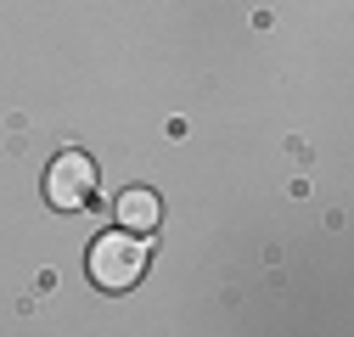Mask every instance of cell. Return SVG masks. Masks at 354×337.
<instances>
[{"label": "cell", "instance_id": "7a4b0ae2", "mask_svg": "<svg viewBox=\"0 0 354 337\" xmlns=\"http://www.w3.org/2000/svg\"><path fill=\"white\" fill-rule=\"evenodd\" d=\"M46 197H51V208H62V214L84 208V202L96 197V163L84 157V152L51 157V168H46Z\"/></svg>", "mask_w": 354, "mask_h": 337}, {"label": "cell", "instance_id": "6da1fadb", "mask_svg": "<svg viewBox=\"0 0 354 337\" xmlns=\"http://www.w3.org/2000/svg\"><path fill=\"white\" fill-rule=\"evenodd\" d=\"M84 270H91V281L107 287V292L136 287L141 270H147V236H136V231H107V236H96Z\"/></svg>", "mask_w": 354, "mask_h": 337}, {"label": "cell", "instance_id": "3957f363", "mask_svg": "<svg viewBox=\"0 0 354 337\" xmlns=\"http://www.w3.org/2000/svg\"><path fill=\"white\" fill-rule=\"evenodd\" d=\"M158 220H163V208H158V191L136 186V191H124V197H118V225H124V231L147 236V231H158Z\"/></svg>", "mask_w": 354, "mask_h": 337}]
</instances>
